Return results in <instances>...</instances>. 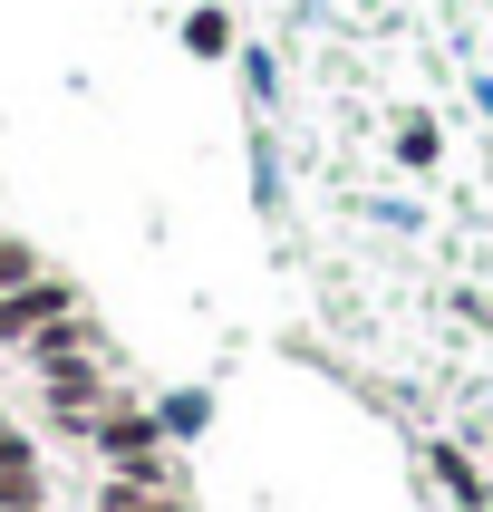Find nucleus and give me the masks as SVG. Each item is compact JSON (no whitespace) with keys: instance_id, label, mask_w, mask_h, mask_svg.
<instances>
[{"instance_id":"nucleus-11","label":"nucleus","mask_w":493,"mask_h":512,"mask_svg":"<svg viewBox=\"0 0 493 512\" xmlns=\"http://www.w3.org/2000/svg\"><path fill=\"white\" fill-rule=\"evenodd\" d=\"M10 426H20V416H10V406H0V435H10Z\"/></svg>"},{"instance_id":"nucleus-3","label":"nucleus","mask_w":493,"mask_h":512,"mask_svg":"<svg viewBox=\"0 0 493 512\" xmlns=\"http://www.w3.org/2000/svg\"><path fill=\"white\" fill-rule=\"evenodd\" d=\"M68 310H78V281H68V271H39V281L0 290V348H29L49 319H68Z\"/></svg>"},{"instance_id":"nucleus-1","label":"nucleus","mask_w":493,"mask_h":512,"mask_svg":"<svg viewBox=\"0 0 493 512\" xmlns=\"http://www.w3.org/2000/svg\"><path fill=\"white\" fill-rule=\"evenodd\" d=\"M29 377H39V416H49V435L87 445V435H97V406L116 397L107 348H97V358H49V368H29Z\"/></svg>"},{"instance_id":"nucleus-5","label":"nucleus","mask_w":493,"mask_h":512,"mask_svg":"<svg viewBox=\"0 0 493 512\" xmlns=\"http://www.w3.org/2000/svg\"><path fill=\"white\" fill-rule=\"evenodd\" d=\"M184 49L194 58H232V10L223 0H194V10H184Z\"/></svg>"},{"instance_id":"nucleus-8","label":"nucleus","mask_w":493,"mask_h":512,"mask_svg":"<svg viewBox=\"0 0 493 512\" xmlns=\"http://www.w3.org/2000/svg\"><path fill=\"white\" fill-rule=\"evenodd\" d=\"M155 416H165V445H184V435H203L213 406H203V397H155Z\"/></svg>"},{"instance_id":"nucleus-6","label":"nucleus","mask_w":493,"mask_h":512,"mask_svg":"<svg viewBox=\"0 0 493 512\" xmlns=\"http://www.w3.org/2000/svg\"><path fill=\"white\" fill-rule=\"evenodd\" d=\"M97 512H194V493H136V484H97Z\"/></svg>"},{"instance_id":"nucleus-9","label":"nucleus","mask_w":493,"mask_h":512,"mask_svg":"<svg viewBox=\"0 0 493 512\" xmlns=\"http://www.w3.org/2000/svg\"><path fill=\"white\" fill-rule=\"evenodd\" d=\"M435 484L455 493V503H484V484H474V464H464L455 445H435Z\"/></svg>"},{"instance_id":"nucleus-4","label":"nucleus","mask_w":493,"mask_h":512,"mask_svg":"<svg viewBox=\"0 0 493 512\" xmlns=\"http://www.w3.org/2000/svg\"><path fill=\"white\" fill-rule=\"evenodd\" d=\"M0 512H49V464L20 426L0 435Z\"/></svg>"},{"instance_id":"nucleus-10","label":"nucleus","mask_w":493,"mask_h":512,"mask_svg":"<svg viewBox=\"0 0 493 512\" xmlns=\"http://www.w3.org/2000/svg\"><path fill=\"white\" fill-rule=\"evenodd\" d=\"M397 165H435V116H397Z\"/></svg>"},{"instance_id":"nucleus-7","label":"nucleus","mask_w":493,"mask_h":512,"mask_svg":"<svg viewBox=\"0 0 493 512\" xmlns=\"http://www.w3.org/2000/svg\"><path fill=\"white\" fill-rule=\"evenodd\" d=\"M49 261H39V242L29 232H0V290H20V281H39Z\"/></svg>"},{"instance_id":"nucleus-2","label":"nucleus","mask_w":493,"mask_h":512,"mask_svg":"<svg viewBox=\"0 0 493 512\" xmlns=\"http://www.w3.org/2000/svg\"><path fill=\"white\" fill-rule=\"evenodd\" d=\"M165 445V416H155V397H136V387H116L107 406H97V435H87V455L107 464H136V455H155Z\"/></svg>"}]
</instances>
